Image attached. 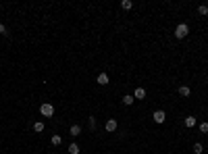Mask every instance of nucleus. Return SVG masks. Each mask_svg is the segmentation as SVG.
<instances>
[{
  "label": "nucleus",
  "instance_id": "obj_1",
  "mask_svg": "<svg viewBox=\"0 0 208 154\" xmlns=\"http://www.w3.org/2000/svg\"><path fill=\"white\" fill-rule=\"evenodd\" d=\"M187 34H189V27H187V23H179V25H177V29H175V38L183 40Z\"/></svg>",
  "mask_w": 208,
  "mask_h": 154
},
{
  "label": "nucleus",
  "instance_id": "obj_2",
  "mask_svg": "<svg viewBox=\"0 0 208 154\" xmlns=\"http://www.w3.org/2000/svg\"><path fill=\"white\" fill-rule=\"evenodd\" d=\"M40 112L44 117H52V115H54V106L50 104V102H44V104L40 106Z\"/></svg>",
  "mask_w": 208,
  "mask_h": 154
},
{
  "label": "nucleus",
  "instance_id": "obj_3",
  "mask_svg": "<svg viewBox=\"0 0 208 154\" xmlns=\"http://www.w3.org/2000/svg\"><path fill=\"white\" fill-rule=\"evenodd\" d=\"M117 127H119V123H117V119H108L106 123H104V129L108 133H112V131H117Z\"/></svg>",
  "mask_w": 208,
  "mask_h": 154
},
{
  "label": "nucleus",
  "instance_id": "obj_4",
  "mask_svg": "<svg viewBox=\"0 0 208 154\" xmlns=\"http://www.w3.org/2000/svg\"><path fill=\"white\" fill-rule=\"evenodd\" d=\"M154 123H165V119H166V115H165V111H154Z\"/></svg>",
  "mask_w": 208,
  "mask_h": 154
},
{
  "label": "nucleus",
  "instance_id": "obj_5",
  "mask_svg": "<svg viewBox=\"0 0 208 154\" xmlns=\"http://www.w3.org/2000/svg\"><path fill=\"white\" fill-rule=\"evenodd\" d=\"M133 98H135V100H144V98H146V90H144V88H135V92H133Z\"/></svg>",
  "mask_w": 208,
  "mask_h": 154
},
{
  "label": "nucleus",
  "instance_id": "obj_6",
  "mask_svg": "<svg viewBox=\"0 0 208 154\" xmlns=\"http://www.w3.org/2000/svg\"><path fill=\"white\" fill-rule=\"evenodd\" d=\"M71 135H73V138H75V135H79V133H81V125H77V123H75V125H71Z\"/></svg>",
  "mask_w": 208,
  "mask_h": 154
},
{
  "label": "nucleus",
  "instance_id": "obj_7",
  "mask_svg": "<svg viewBox=\"0 0 208 154\" xmlns=\"http://www.w3.org/2000/svg\"><path fill=\"white\" fill-rule=\"evenodd\" d=\"M98 84L106 85V84H108V75H106V73H100V75H98Z\"/></svg>",
  "mask_w": 208,
  "mask_h": 154
},
{
  "label": "nucleus",
  "instance_id": "obj_8",
  "mask_svg": "<svg viewBox=\"0 0 208 154\" xmlns=\"http://www.w3.org/2000/svg\"><path fill=\"white\" fill-rule=\"evenodd\" d=\"M133 102H135V98H133V96H129V94H127V96H123V104L125 106H131Z\"/></svg>",
  "mask_w": 208,
  "mask_h": 154
},
{
  "label": "nucleus",
  "instance_id": "obj_9",
  "mask_svg": "<svg viewBox=\"0 0 208 154\" xmlns=\"http://www.w3.org/2000/svg\"><path fill=\"white\" fill-rule=\"evenodd\" d=\"M196 123H198L196 117H187V119H185V127H187V129H189V127H196Z\"/></svg>",
  "mask_w": 208,
  "mask_h": 154
},
{
  "label": "nucleus",
  "instance_id": "obj_10",
  "mask_svg": "<svg viewBox=\"0 0 208 154\" xmlns=\"http://www.w3.org/2000/svg\"><path fill=\"white\" fill-rule=\"evenodd\" d=\"M50 142H52V146H61L62 138H61V135H56V133H54V135H52V138H50Z\"/></svg>",
  "mask_w": 208,
  "mask_h": 154
},
{
  "label": "nucleus",
  "instance_id": "obj_11",
  "mask_svg": "<svg viewBox=\"0 0 208 154\" xmlns=\"http://www.w3.org/2000/svg\"><path fill=\"white\" fill-rule=\"evenodd\" d=\"M34 131H35V133L44 131V123H42V121H35V123H34Z\"/></svg>",
  "mask_w": 208,
  "mask_h": 154
},
{
  "label": "nucleus",
  "instance_id": "obj_12",
  "mask_svg": "<svg viewBox=\"0 0 208 154\" xmlns=\"http://www.w3.org/2000/svg\"><path fill=\"white\" fill-rule=\"evenodd\" d=\"M131 7H133L131 0H121V8H123V11H129Z\"/></svg>",
  "mask_w": 208,
  "mask_h": 154
},
{
  "label": "nucleus",
  "instance_id": "obj_13",
  "mask_svg": "<svg viewBox=\"0 0 208 154\" xmlns=\"http://www.w3.org/2000/svg\"><path fill=\"white\" fill-rule=\"evenodd\" d=\"M179 94H181V96H189V94H192V90H189L187 85H181V88H179Z\"/></svg>",
  "mask_w": 208,
  "mask_h": 154
},
{
  "label": "nucleus",
  "instance_id": "obj_14",
  "mask_svg": "<svg viewBox=\"0 0 208 154\" xmlns=\"http://www.w3.org/2000/svg\"><path fill=\"white\" fill-rule=\"evenodd\" d=\"M194 152L196 154H202V152H204V146H202L200 142H196V144H194Z\"/></svg>",
  "mask_w": 208,
  "mask_h": 154
},
{
  "label": "nucleus",
  "instance_id": "obj_15",
  "mask_svg": "<svg viewBox=\"0 0 208 154\" xmlns=\"http://www.w3.org/2000/svg\"><path fill=\"white\" fill-rule=\"evenodd\" d=\"M198 13H200L202 17H206V15H208V7H206V4H200V7H198Z\"/></svg>",
  "mask_w": 208,
  "mask_h": 154
},
{
  "label": "nucleus",
  "instance_id": "obj_16",
  "mask_svg": "<svg viewBox=\"0 0 208 154\" xmlns=\"http://www.w3.org/2000/svg\"><path fill=\"white\" fill-rule=\"evenodd\" d=\"M198 129H200V133H208V123L206 121H202L200 125H198Z\"/></svg>",
  "mask_w": 208,
  "mask_h": 154
},
{
  "label": "nucleus",
  "instance_id": "obj_17",
  "mask_svg": "<svg viewBox=\"0 0 208 154\" xmlns=\"http://www.w3.org/2000/svg\"><path fill=\"white\" fill-rule=\"evenodd\" d=\"M69 154H79V146H77V144H71L69 146Z\"/></svg>",
  "mask_w": 208,
  "mask_h": 154
},
{
  "label": "nucleus",
  "instance_id": "obj_18",
  "mask_svg": "<svg viewBox=\"0 0 208 154\" xmlns=\"http://www.w3.org/2000/svg\"><path fill=\"white\" fill-rule=\"evenodd\" d=\"M90 127L92 129H96V119H94V117H90Z\"/></svg>",
  "mask_w": 208,
  "mask_h": 154
},
{
  "label": "nucleus",
  "instance_id": "obj_19",
  "mask_svg": "<svg viewBox=\"0 0 208 154\" xmlns=\"http://www.w3.org/2000/svg\"><path fill=\"white\" fill-rule=\"evenodd\" d=\"M0 34H4V35H7V27H4V23H0Z\"/></svg>",
  "mask_w": 208,
  "mask_h": 154
}]
</instances>
